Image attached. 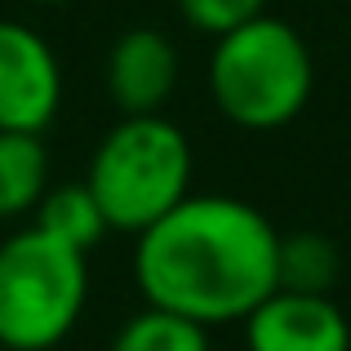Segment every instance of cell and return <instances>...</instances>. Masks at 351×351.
<instances>
[{"label": "cell", "instance_id": "6da1fadb", "mask_svg": "<svg viewBox=\"0 0 351 351\" xmlns=\"http://www.w3.org/2000/svg\"><path fill=\"white\" fill-rule=\"evenodd\" d=\"M280 232L263 209L236 196H187L134 236V285L147 307L196 325H240L280 289Z\"/></svg>", "mask_w": 351, "mask_h": 351}, {"label": "cell", "instance_id": "7a4b0ae2", "mask_svg": "<svg viewBox=\"0 0 351 351\" xmlns=\"http://www.w3.org/2000/svg\"><path fill=\"white\" fill-rule=\"evenodd\" d=\"M191 143L169 116H120L89 156L85 187L107 227L143 236L191 196Z\"/></svg>", "mask_w": 351, "mask_h": 351}, {"label": "cell", "instance_id": "3957f363", "mask_svg": "<svg viewBox=\"0 0 351 351\" xmlns=\"http://www.w3.org/2000/svg\"><path fill=\"white\" fill-rule=\"evenodd\" d=\"M316 85L311 49L285 18H254L218 36L209 53V98L236 129H285L302 116Z\"/></svg>", "mask_w": 351, "mask_h": 351}, {"label": "cell", "instance_id": "277c9868", "mask_svg": "<svg viewBox=\"0 0 351 351\" xmlns=\"http://www.w3.org/2000/svg\"><path fill=\"white\" fill-rule=\"evenodd\" d=\"M89 302V254L40 227L0 240V351H53Z\"/></svg>", "mask_w": 351, "mask_h": 351}, {"label": "cell", "instance_id": "5b68a950", "mask_svg": "<svg viewBox=\"0 0 351 351\" xmlns=\"http://www.w3.org/2000/svg\"><path fill=\"white\" fill-rule=\"evenodd\" d=\"M62 107V62L36 27L0 18V134H45Z\"/></svg>", "mask_w": 351, "mask_h": 351}, {"label": "cell", "instance_id": "8992f818", "mask_svg": "<svg viewBox=\"0 0 351 351\" xmlns=\"http://www.w3.org/2000/svg\"><path fill=\"white\" fill-rule=\"evenodd\" d=\"M178 45L160 27H129L107 49L103 85L120 116H160V107L178 89Z\"/></svg>", "mask_w": 351, "mask_h": 351}, {"label": "cell", "instance_id": "52a82bcc", "mask_svg": "<svg viewBox=\"0 0 351 351\" xmlns=\"http://www.w3.org/2000/svg\"><path fill=\"white\" fill-rule=\"evenodd\" d=\"M240 325L249 351H351V325L329 293L276 289Z\"/></svg>", "mask_w": 351, "mask_h": 351}, {"label": "cell", "instance_id": "ba28073f", "mask_svg": "<svg viewBox=\"0 0 351 351\" xmlns=\"http://www.w3.org/2000/svg\"><path fill=\"white\" fill-rule=\"evenodd\" d=\"M49 191V147L40 134H0V223L36 214Z\"/></svg>", "mask_w": 351, "mask_h": 351}, {"label": "cell", "instance_id": "9c48e42d", "mask_svg": "<svg viewBox=\"0 0 351 351\" xmlns=\"http://www.w3.org/2000/svg\"><path fill=\"white\" fill-rule=\"evenodd\" d=\"M32 227H40L45 236L62 240V245L76 249V254H89L98 240L112 232L103 209H98V200H94V191H89L85 182L49 187L40 196V205H36V214H32Z\"/></svg>", "mask_w": 351, "mask_h": 351}, {"label": "cell", "instance_id": "30bf717a", "mask_svg": "<svg viewBox=\"0 0 351 351\" xmlns=\"http://www.w3.org/2000/svg\"><path fill=\"white\" fill-rule=\"evenodd\" d=\"M343 271V254L329 236L320 232H293L280 236V254H276V276L280 289L289 293H329Z\"/></svg>", "mask_w": 351, "mask_h": 351}, {"label": "cell", "instance_id": "8fae6325", "mask_svg": "<svg viewBox=\"0 0 351 351\" xmlns=\"http://www.w3.org/2000/svg\"><path fill=\"white\" fill-rule=\"evenodd\" d=\"M107 351H214L209 329L160 307H143L112 334Z\"/></svg>", "mask_w": 351, "mask_h": 351}, {"label": "cell", "instance_id": "7c38bea8", "mask_svg": "<svg viewBox=\"0 0 351 351\" xmlns=\"http://www.w3.org/2000/svg\"><path fill=\"white\" fill-rule=\"evenodd\" d=\"M178 14L191 32H205V36H227L236 27L254 23V18L267 14V0H178Z\"/></svg>", "mask_w": 351, "mask_h": 351}, {"label": "cell", "instance_id": "4fadbf2b", "mask_svg": "<svg viewBox=\"0 0 351 351\" xmlns=\"http://www.w3.org/2000/svg\"><path fill=\"white\" fill-rule=\"evenodd\" d=\"M27 5H71V0H27Z\"/></svg>", "mask_w": 351, "mask_h": 351}]
</instances>
